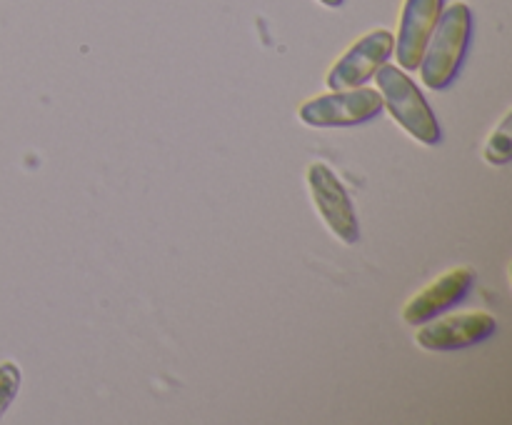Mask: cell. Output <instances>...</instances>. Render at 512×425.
I'll list each match as a JSON object with an SVG mask.
<instances>
[{
  "label": "cell",
  "instance_id": "6",
  "mask_svg": "<svg viewBox=\"0 0 512 425\" xmlns=\"http://www.w3.org/2000/svg\"><path fill=\"white\" fill-rule=\"evenodd\" d=\"M395 48V35L390 30L378 28L373 33L363 35L355 45H350L343 53V58L330 68L328 83L330 90H348V88H360V85L368 83L385 63L393 55Z\"/></svg>",
  "mask_w": 512,
  "mask_h": 425
},
{
  "label": "cell",
  "instance_id": "9",
  "mask_svg": "<svg viewBox=\"0 0 512 425\" xmlns=\"http://www.w3.org/2000/svg\"><path fill=\"white\" fill-rule=\"evenodd\" d=\"M512 158V145H510V115H505L500 128L490 135L488 145H485V160L490 165H508Z\"/></svg>",
  "mask_w": 512,
  "mask_h": 425
},
{
  "label": "cell",
  "instance_id": "11",
  "mask_svg": "<svg viewBox=\"0 0 512 425\" xmlns=\"http://www.w3.org/2000/svg\"><path fill=\"white\" fill-rule=\"evenodd\" d=\"M320 3H323L325 8H340V5H343V0H320Z\"/></svg>",
  "mask_w": 512,
  "mask_h": 425
},
{
  "label": "cell",
  "instance_id": "5",
  "mask_svg": "<svg viewBox=\"0 0 512 425\" xmlns=\"http://www.w3.org/2000/svg\"><path fill=\"white\" fill-rule=\"evenodd\" d=\"M498 333V320L485 310L473 313H453L445 318L425 320L415 340L428 353H455V350L473 348Z\"/></svg>",
  "mask_w": 512,
  "mask_h": 425
},
{
  "label": "cell",
  "instance_id": "8",
  "mask_svg": "<svg viewBox=\"0 0 512 425\" xmlns=\"http://www.w3.org/2000/svg\"><path fill=\"white\" fill-rule=\"evenodd\" d=\"M475 285V270L473 268H455L448 270L445 275H440L435 283H430L428 288L420 290L403 310V320L408 325H423L425 320L438 318L440 313L450 310L453 305H458L465 295L470 293V288Z\"/></svg>",
  "mask_w": 512,
  "mask_h": 425
},
{
  "label": "cell",
  "instance_id": "7",
  "mask_svg": "<svg viewBox=\"0 0 512 425\" xmlns=\"http://www.w3.org/2000/svg\"><path fill=\"white\" fill-rule=\"evenodd\" d=\"M443 5L445 0H405L393 48L398 68L418 70L425 45L443 13Z\"/></svg>",
  "mask_w": 512,
  "mask_h": 425
},
{
  "label": "cell",
  "instance_id": "10",
  "mask_svg": "<svg viewBox=\"0 0 512 425\" xmlns=\"http://www.w3.org/2000/svg\"><path fill=\"white\" fill-rule=\"evenodd\" d=\"M20 390V368L15 363H0V418L13 405Z\"/></svg>",
  "mask_w": 512,
  "mask_h": 425
},
{
  "label": "cell",
  "instance_id": "2",
  "mask_svg": "<svg viewBox=\"0 0 512 425\" xmlns=\"http://www.w3.org/2000/svg\"><path fill=\"white\" fill-rule=\"evenodd\" d=\"M375 83H378V93L383 95V105H388L390 115L398 120L405 133H410L423 145L440 143L443 130H440L438 118H435L425 95L420 93L418 85L410 80V75L403 68L385 63L375 73Z\"/></svg>",
  "mask_w": 512,
  "mask_h": 425
},
{
  "label": "cell",
  "instance_id": "1",
  "mask_svg": "<svg viewBox=\"0 0 512 425\" xmlns=\"http://www.w3.org/2000/svg\"><path fill=\"white\" fill-rule=\"evenodd\" d=\"M470 35H473V10L465 3L443 8L418 65L425 88L445 90L458 78L460 65L468 53Z\"/></svg>",
  "mask_w": 512,
  "mask_h": 425
},
{
  "label": "cell",
  "instance_id": "4",
  "mask_svg": "<svg viewBox=\"0 0 512 425\" xmlns=\"http://www.w3.org/2000/svg\"><path fill=\"white\" fill-rule=\"evenodd\" d=\"M308 188L310 198H313L315 208H318L320 218L328 225L330 233L345 245L358 243L360 228H358V215H355V205L350 200V193L345 185L340 183L338 175L333 168L325 163H313L308 168Z\"/></svg>",
  "mask_w": 512,
  "mask_h": 425
},
{
  "label": "cell",
  "instance_id": "3",
  "mask_svg": "<svg viewBox=\"0 0 512 425\" xmlns=\"http://www.w3.org/2000/svg\"><path fill=\"white\" fill-rule=\"evenodd\" d=\"M383 108V95L373 88H348L305 100L298 118L308 128H353L378 118Z\"/></svg>",
  "mask_w": 512,
  "mask_h": 425
}]
</instances>
